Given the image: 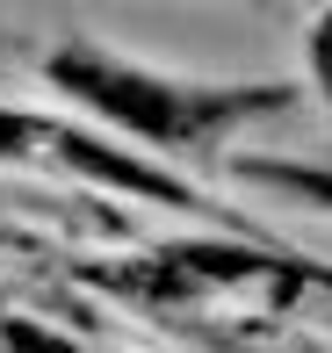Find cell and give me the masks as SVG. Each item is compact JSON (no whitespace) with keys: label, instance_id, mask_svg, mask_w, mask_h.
I'll use <instances>...</instances> for the list:
<instances>
[{"label":"cell","instance_id":"cell-1","mask_svg":"<svg viewBox=\"0 0 332 353\" xmlns=\"http://www.w3.org/2000/svg\"><path fill=\"white\" fill-rule=\"evenodd\" d=\"M58 79H72L87 101H101L108 116L137 123L145 137H195V130H210V123L246 108V94H181V87L123 72V65H101V58H58Z\"/></svg>","mask_w":332,"mask_h":353},{"label":"cell","instance_id":"cell-2","mask_svg":"<svg viewBox=\"0 0 332 353\" xmlns=\"http://www.w3.org/2000/svg\"><path fill=\"white\" fill-rule=\"evenodd\" d=\"M14 346H22V353H66V346H51V339H37V332H14Z\"/></svg>","mask_w":332,"mask_h":353}]
</instances>
